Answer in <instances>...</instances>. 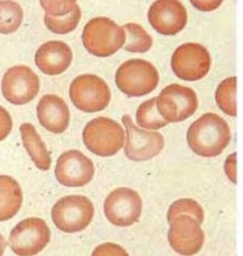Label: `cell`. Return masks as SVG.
<instances>
[{"label": "cell", "mask_w": 243, "mask_h": 256, "mask_svg": "<svg viewBox=\"0 0 243 256\" xmlns=\"http://www.w3.org/2000/svg\"><path fill=\"white\" fill-rule=\"evenodd\" d=\"M230 128L224 118L215 113L201 116L189 127L188 146L198 156L215 158L230 142Z\"/></svg>", "instance_id": "obj_1"}, {"label": "cell", "mask_w": 243, "mask_h": 256, "mask_svg": "<svg viewBox=\"0 0 243 256\" xmlns=\"http://www.w3.org/2000/svg\"><path fill=\"white\" fill-rule=\"evenodd\" d=\"M126 36L112 19L99 16L90 19L82 31V42L90 54L104 58L116 53L124 45Z\"/></svg>", "instance_id": "obj_2"}, {"label": "cell", "mask_w": 243, "mask_h": 256, "mask_svg": "<svg viewBox=\"0 0 243 256\" xmlns=\"http://www.w3.org/2000/svg\"><path fill=\"white\" fill-rule=\"evenodd\" d=\"M87 150L98 156H113L124 147V132L120 124L110 118L90 120L82 132Z\"/></svg>", "instance_id": "obj_3"}, {"label": "cell", "mask_w": 243, "mask_h": 256, "mask_svg": "<svg viewBox=\"0 0 243 256\" xmlns=\"http://www.w3.org/2000/svg\"><path fill=\"white\" fill-rule=\"evenodd\" d=\"M158 73L150 62L132 59L124 62L116 70V82L128 96H144L153 92L158 85Z\"/></svg>", "instance_id": "obj_4"}, {"label": "cell", "mask_w": 243, "mask_h": 256, "mask_svg": "<svg viewBox=\"0 0 243 256\" xmlns=\"http://www.w3.org/2000/svg\"><path fill=\"white\" fill-rule=\"evenodd\" d=\"M94 218V206L88 198L70 195L52 208V218L56 228L65 233H79L90 226Z\"/></svg>", "instance_id": "obj_5"}, {"label": "cell", "mask_w": 243, "mask_h": 256, "mask_svg": "<svg viewBox=\"0 0 243 256\" xmlns=\"http://www.w3.org/2000/svg\"><path fill=\"white\" fill-rule=\"evenodd\" d=\"M70 98L73 105L82 112H100L110 105V90L98 76L84 74L70 84Z\"/></svg>", "instance_id": "obj_6"}, {"label": "cell", "mask_w": 243, "mask_h": 256, "mask_svg": "<svg viewBox=\"0 0 243 256\" xmlns=\"http://www.w3.org/2000/svg\"><path fill=\"white\" fill-rule=\"evenodd\" d=\"M198 96L189 87L173 84L164 87L156 98V108L167 122L184 121L196 112Z\"/></svg>", "instance_id": "obj_7"}, {"label": "cell", "mask_w": 243, "mask_h": 256, "mask_svg": "<svg viewBox=\"0 0 243 256\" xmlns=\"http://www.w3.org/2000/svg\"><path fill=\"white\" fill-rule=\"evenodd\" d=\"M212 66L208 50L196 42L178 46L172 56V70L186 82H198L207 76Z\"/></svg>", "instance_id": "obj_8"}, {"label": "cell", "mask_w": 243, "mask_h": 256, "mask_svg": "<svg viewBox=\"0 0 243 256\" xmlns=\"http://www.w3.org/2000/svg\"><path fill=\"white\" fill-rule=\"evenodd\" d=\"M50 232L42 218H30L22 220L10 234L11 249L16 255H36L50 242Z\"/></svg>", "instance_id": "obj_9"}, {"label": "cell", "mask_w": 243, "mask_h": 256, "mask_svg": "<svg viewBox=\"0 0 243 256\" xmlns=\"http://www.w3.org/2000/svg\"><path fill=\"white\" fill-rule=\"evenodd\" d=\"M107 220L118 227H128L139 221L142 213V200L132 188H116L108 194L104 204Z\"/></svg>", "instance_id": "obj_10"}, {"label": "cell", "mask_w": 243, "mask_h": 256, "mask_svg": "<svg viewBox=\"0 0 243 256\" xmlns=\"http://www.w3.org/2000/svg\"><path fill=\"white\" fill-rule=\"evenodd\" d=\"M39 90V76L28 66H13L2 78V96L13 105L30 102L38 96Z\"/></svg>", "instance_id": "obj_11"}, {"label": "cell", "mask_w": 243, "mask_h": 256, "mask_svg": "<svg viewBox=\"0 0 243 256\" xmlns=\"http://www.w3.org/2000/svg\"><path fill=\"white\" fill-rule=\"evenodd\" d=\"M122 122L127 134L124 154L128 159L146 161L153 159L161 153L164 147V139L160 133L148 132L135 126L128 114H124L122 116Z\"/></svg>", "instance_id": "obj_12"}, {"label": "cell", "mask_w": 243, "mask_h": 256, "mask_svg": "<svg viewBox=\"0 0 243 256\" xmlns=\"http://www.w3.org/2000/svg\"><path fill=\"white\" fill-rule=\"evenodd\" d=\"M54 173L62 186L82 187L92 181L96 170L90 158L80 150H70L59 156Z\"/></svg>", "instance_id": "obj_13"}, {"label": "cell", "mask_w": 243, "mask_h": 256, "mask_svg": "<svg viewBox=\"0 0 243 256\" xmlns=\"http://www.w3.org/2000/svg\"><path fill=\"white\" fill-rule=\"evenodd\" d=\"M170 247L181 255H194L201 250L204 233L201 226L189 215H180L170 222L168 232Z\"/></svg>", "instance_id": "obj_14"}, {"label": "cell", "mask_w": 243, "mask_h": 256, "mask_svg": "<svg viewBox=\"0 0 243 256\" xmlns=\"http://www.w3.org/2000/svg\"><path fill=\"white\" fill-rule=\"evenodd\" d=\"M148 20L155 31L164 36H175L187 25V11L176 0H158L150 6Z\"/></svg>", "instance_id": "obj_15"}, {"label": "cell", "mask_w": 243, "mask_h": 256, "mask_svg": "<svg viewBox=\"0 0 243 256\" xmlns=\"http://www.w3.org/2000/svg\"><path fill=\"white\" fill-rule=\"evenodd\" d=\"M47 28L56 34H67L76 30L81 19V10L74 0H42Z\"/></svg>", "instance_id": "obj_16"}, {"label": "cell", "mask_w": 243, "mask_h": 256, "mask_svg": "<svg viewBox=\"0 0 243 256\" xmlns=\"http://www.w3.org/2000/svg\"><path fill=\"white\" fill-rule=\"evenodd\" d=\"M73 59L70 47L62 42H47L36 53V64L42 73L59 76L68 68Z\"/></svg>", "instance_id": "obj_17"}, {"label": "cell", "mask_w": 243, "mask_h": 256, "mask_svg": "<svg viewBox=\"0 0 243 256\" xmlns=\"http://www.w3.org/2000/svg\"><path fill=\"white\" fill-rule=\"evenodd\" d=\"M36 116L44 128L56 134L65 132L70 116L67 104L56 94H47L40 99Z\"/></svg>", "instance_id": "obj_18"}, {"label": "cell", "mask_w": 243, "mask_h": 256, "mask_svg": "<svg viewBox=\"0 0 243 256\" xmlns=\"http://www.w3.org/2000/svg\"><path fill=\"white\" fill-rule=\"evenodd\" d=\"M20 133L25 150L40 170H48L52 164L50 153L32 124H22Z\"/></svg>", "instance_id": "obj_19"}, {"label": "cell", "mask_w": 243, "mask_h": 256, "mask_svg": "<svg viewBox=\"0 0 243 256\" xmlns=\"http://www.w3.org/2000/svg\"><path fill=\"white\" fill-rule=\"evenodd\" d=\"M22 204L19 184L8 175H0V222L14 218Z\"/></svg>", "instance_id": "obj_20"}, {"label": "cell", "mask_w": 243, "mask_h": 256, "mask_svg": "<svg viewBox=\"0 0 243 256\" xmlns=\"http://www.w3.org/2000/svg\"><path fill=\"white\" fill-rule=\"evenodd\" d=\"M126 42H124V50L132 53H146L153 45V39L138 24H126L124 26Z\"/></svg>", "instance_id": "obj_21"}, {"label": "cell", "mask_w": 243, "mask_h": 256, "mask_svg": "<svg viewBox=\"0 0 243 256\" xmlns=\"http://www.w3.org/2000/svg\"><path fill=\"white\" fill-rule=\"evenodd\" d=\"M24 12L22 6L16 2H0V33L11 34L20 28Z\"/></svg>", "instance_id": "obj_22"}, {"label": "cell", "mask_w": 243, "mask_h": 256, "mask_svg": "<svg viewBox=\"0 0 243 256\" xmlns=\"http://www.w3.org/2000/svg\"><path fill=\"white\" fill-rule=\"evenodd\" d=\"M218 106L227 116H236V78L230 76L224 80L215 93Z\"/></svg>", "instance_id": "obj_23"}, {"label": "cell", "mask_w": 243, "mask_h": 256, "mask_svg": "<svg viewBox=\"0 0 243 256\" xmlns=\"http://www.w3.org/2000/svg\"><path fill=\"white\" fill-rule=\"evenodd\" d=\"M136 121L141 128L147 130H158L168 124L158 112L156 98H152L150 100L141 104L136 110Z\"/></svg>", "instance_id": "obj_24"}, {"label": "cell", "mask_w": 243, "mask_h": 256, "mask_svg": "<svg viewBox=\"0 0 243 256\" xmlns=\"http://www.w3.org/2000/svg\"><path fill=\"white\" fill-rule=\"evenodd\" d=\"M180 215H189V216L194 218L200 224L204 220V208L193 198H180V200L173 202L168 210L167 220L170 224Z\"/></svg>", "instance_id": "obj_25"}, {"label": "cell", "mask_w": 243, "mask_h": 256, "mask_svg": "<svg viewBox=\"0 0 243 256\" xmlns=\"http://www.w3.org/2000/svg\"><path fill=\"white\" fill-rule=\"evenodd\" d=\"M12 118L4 107L0 106V141H2L8 136L12 130Z\"/></svg>", "instance_id": "obj_26"}, {"label": "cell", "mask_w": 243, "mask_h": 256, "mask_svg": "<svg viewBox=\"0 0 243 256\" xmlns=\"http://www.w3.org/2000/svg\"><path fill=\"white\" fill-rule=\"evenodd\" d=\"M99 255H128L127 252L124 250L120 246L114 244H104L98 247L96 250L93 252V256Z\"/></svg>", "instance_id": "obj_27"}, {"label": "cell", "mask_w": 243, "mask_h": 256, "mask_svg": "<svg viewBox=\"0 0 243 256\" xmlns=\"http://www.w3.org/2000/svg\"><path fill=\"white\" fill-rule=\"evenodd\" d=\"M224 170L227 173L228 178H230L232 182H236V154L232 153V156H229L228 160L226 161L224 164Z\"/></svg>", "instance_id": "obj_28"}, {"label": "cell", "mask_w": 243, "mask_h": 256, "mask_svg": "<svg viewBox=\"0 0 243 256\" xmlns=\"http://www.w3.org/2000/svg\"><path fill=\"white\" fill-rule=\"evenodd\" d=\"M5 247H6V242L4 240V238H2V235L0 234V256L4 254Z\"/></svg>", "instance_id": "obj_29"}]
</instances>
